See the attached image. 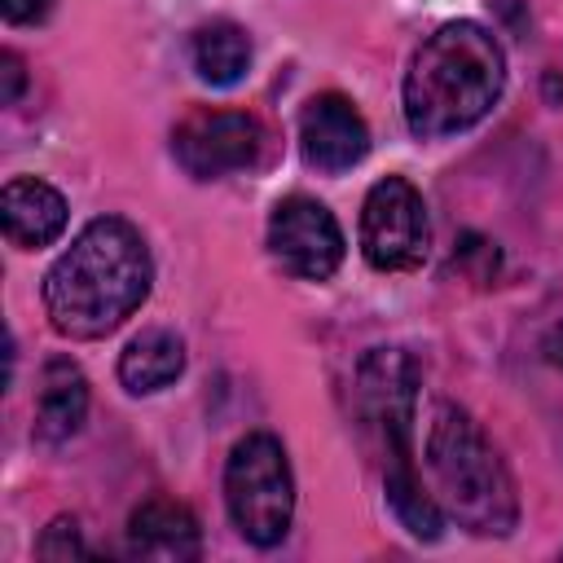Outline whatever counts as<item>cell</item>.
I'll return each mask as SVG.
<instances>
[{
	"label": "cell",
	"instance_id": "obj_1",
	"mask_svg": "<svg viewBox=\"0 0 563 563\" xmlns=\"http://www.w3.org/2000/svg\"><path fill=\"white\" fill-rule=\"evenodd\" d=\"M154 264L145 238L119 220H92L48 268L44 312L66 339H101L119 330L150 295Z\"/></svg>",
	"mask_w": 563,
	"mask_h": 563
},
{
	"label": "cell",
	"instance_id": "obj_2",
	"mask_svg": "<svg viewBox=\"0 0 563 563\" xmlns=\"http://www.w3.org/2000/svg\"><path fill=\"white\" fill-rule=\"evenodd\" d=\"M506 88L501 44L479 22H449L418 44L405 75V123L422 141L475 128Z\"/></svg>",
	"mask_w": 563,
	"mask_h": 563
},
{
	"label": "cell",
	"instance_id": "obj_3",
	"mask_svg": "<svg viewBox=\"0 0 563 563\" xmlns=\"http://www.w3.org/2000/svg\"><path fill=\"white\" fill-rule=\"evenodd\" d=\"M418 361L405 347H369L356 365V400L369 418L378 444H383V488L418 541H435L444 532L440 501L422 488V475L413 466V405H418Z\"/></svg>",
	"mask_w": 563,
	"mask_h": 563
},
{
	"label": "cell",
	"instance_id": "obj_4",
	"mask_svg": "<svg viewBox=\"0 0 563 563\" xmlns=\"http://www.w3.org/2000/svg\"><path fill=\"white\" fill-rule=\"evenodd\" d=\"M427 471L440 488V501L449 515L479 532V537H506L519 519V497L506 462L479 431V422L457 409L453 400H440L427 431Z\"/></svg>",
	"mask_w": 563,
	"mask_h": 563
},
{
	"label": "cell",
	"instance_id": "obj_5",
	"mask_svg": "<svg viewBox=\"0 0 563 563\" xmlns=\"http://www.w3.org/2000/svg\"><path fill=\"white\" fill-rule=\"evenodd\" d=\"M224 506H229L233 528L260 550L277 545L290 532L295 479H290V462L277 435L251 431L233 444L224 462Z\"/></svg>",
	"mask_w": 563,
	"mask_h": 563
},
{
	"label": "cell",
	"instance_id": "obj_6",
	"mask_svg": "<svg viewBox=\"0 0 563 563\" xmlns=\"http://www.w3.org/2000/svg\"><path fill=\"white\" fill-rule=\"evenodd\" d=\"M431 246V224L422 194L405 176H387L365 194L361 207V251L378 273H413L422 268Z\"/></svg>",
	"mask_w": 563,
	"mask_h": 563
},
{
	"label": "cell",
	"instance_id": "obj_7",
	"mask_svg": "<svg viewBox=\"0 0 563 563\" xmlns=\"http://www.w3.org/2000/svg\"><path fill=\"white\" fill-rule=\"evenodd\" d=\"M264 141V123L246 110H194L172 132V154L194 180H216L255 167Z\"/></svg>",
	"mask_w": 563,
	"mask_h": 563
},
{
	"label": "cell",
	"instance_id": "obj_8",
	"mask_svg": "<svg viewBox=\"0 0 563 563\" xmlns=\"http://www.w3.org/2000/svg\"><path fill=\"white\" fill-rule=\"evenodd\" d=\"M268 251L299 282H325L343 264V229L325 202L290 194L268 216Z\"/></svg>",
	"mask_w": 563,
	"mask_h": 563
},
{
	"label": "cell",
	"instance_id": "obj_9",
	"mask_svg": "<svg viewBox=\"0 0 563 563\" xmlns=\"http://www.w3.org/2000/svg\"><path fill=\"white\" fill-rule=\"evenodd\" d=\"M299 150L317 172H347L369 154V128L343 92H317L299 114Z\"/></svg>",
	"mask_w": 563,
	"mask_h": 563
},
{
	"label": "cell",
	"instance_id": "obj_10",
	"mask_svg": "<svg viewBox=\"0 0 563 563\" xmlns=\"http://www.w3.org/2000/svg\"><path fill=\"white\" fill-rule=\"evenodd\" d=\"M0 224L18 251H40L66 229V198L35 176H13L0 194Z\"/></svg>",
	"mask_w": 563,
	"mask_h": 563
},
{
	"label": "cell",
	"instance_id": "obj_11",
	"mask_svg": "<svg viewBox=\"0 0 563 563\" xmlns=\"http://www.w3.org/2000/svg\"><path fill=\"white\" fill-rule=\"evenodd\" d=\"M128 550L154 563H189L202 554V532H198V519L180 501L154 497L136 506L128 519Z\"/></svg>",
	"mask_w": 563,
	"mask_h": 563
},
{
	"label": "cell",
	"instance_id": "obj_12",
	"mask_svg": "<svg viewBox=\"0 0 563 563\" xmlns=\"http://www.w3.org/2000/svg\"><path fill=\"white\" fill-rule=\"evenodd\" d=\"M88 413V378L75 361L53 356L40 369L35 387V440L40 444H66Z\"/></svg>",
	"mask_w": 563,
	"mask_h": 563
},
{
	"label": "cell",
	"instance_id": "obj_13",
	"mask_svg": "<svg viewBox=\"0 0 563 563\" xmlns=\"http://www.w3.org/2000/svg\"><path fill=\"white\" fill-rule=\"evenodd\" d=\"M180 369H185V343L172 330H141L119 356V383L132 396L163 391L167 383L180 378Z\"/></svg>",
	"mask_w": 563,
	"mask_h": 563
},
{
	"label": "cell",
	"instance_id": "obj_14",
	"mask_svg": "<svg viewBox=\"0 0 563 563\" xmlns=\"http://www.w3.org/2000/svg\"><path fill=\"white\" fill-rule=\"evenodd\" d=\"M189 57H194V70L202 84L211 88H233L246 66H251V40L238 22L229 18H216L207 26L194 31V44H189Z\"/></svg>",
	"mask_w": 563,
	"mask_h": 563
},
{
	"label": "cell",
	"instance_id": "obj_15",
	"mask_svg": "<svg viewBox=\"0 0 563 563\" xmlns=\"http://www.w3.org/2000/svg\"><path fill=\"white\" fill-rule=\"evenodd\" d=\"M35 554H40V559H70V554H88V545L79 541L75 519H53V523L44 528V537L35 541Z\"/></svg>",
	"mask_w": 563,
	"mask_h": 563
},
{
	"label": "cell",
	"instance_id": "obj_16",
	"mask_svg": "<svg viewBox=\"0 0 563 563\" xmlns=\"http://www.w3.org/2000/svg\"><path fill=\"white\" fill-rule=\"evenodd\" d=\"M0 79H4V88H0V101H4V106H13V101H18V92H22V84H26L18 53H0Z\"/></svg>",
	"mask_w": 563,
	"mask_h": 563
},
{
	"label": "cell",
	"instance_id": "obj_17",
	"mask_svg": "<svg viewBox=\"0 0 563 563\" xmlns=\"http://www.w3.org/2000/svg\"><path fill=\"white\" fill-rule=\"evenodd\" d=\"M0 13H4V22H13V26L40 22V18L48 13V0H0Z\"/></svg>",
	"mask_w": 563,
	"mask_h": 563
},
{
	"label": "cell",
	"instance_id": "obj_18",
	"mask_svg": "<svg viewBox=\"0 0 563 563\" xmlns=\"http://www.w3.org/2000/svg\"><path fill=\"white\" fill-rule=\"evenodd\" d=\"M545 356H550L554 365H563V325H559V330L545 339Z\"/></svg>",
	"mask_w": 563,
	"mask_h": 563
}]
</instances>
